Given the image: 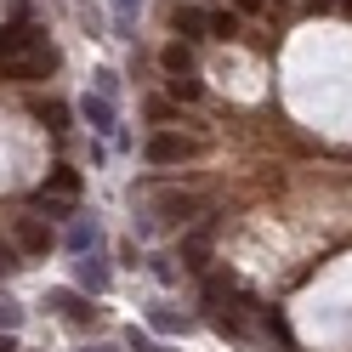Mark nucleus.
<instances>
[{
    "label": "nucleus",
    "instance_id": "4",
    "mask_svg": "<svg viewBox=\"0 0 352 352\" xmlns=\"http://www.w3.org/2000/svg\"><path fill=\"white\" fill-rule=\"evenodd\" d=\"M52 307H57L63 324H91V318H97V307L85 301L80 290H52Z\"/></svg>",
    "mask_w": 352,
    "mask_h": 352
},
{
    "label": "nucleus",
    "instance_id": "15",
    "mask_svg": "<svg viewBox=\"0 0 352 352\" xmlns=\"http://www.w3.org/2000/svg\"><path fill=\"white\" fill-rule=\"evenodd\" d=\"M148 318H153V329H165V336H176V329H188V318H176L170 307H153Z\"/></svg>",
    "mask_w": 352,
    "mask_h": 352
},
{
    "label": "nucleus",
    "instance_id": "25",
    "mask_svg": "<svg viewBox=\"0 0 352 352\" xmlns=\"http://www.w3.org/2000/svg\"><path fill=\"white\" fill-rule=\"evenodd\" d=\"M199 6H205V0H199Z\"/></svg>",
    "mask_w": 352,
    "mask_h": 352
},
{
    "label": "nucleus",
    "instance_id": "12",
    "mask_svg": "<svg viewBox=\"0 0 352 352\" xmlns=\"http://www.w3.org/2000/svg\"><path fill=\"white\" fill-rule=\"evenodd\" d=\"M69 250H80V256L97 250V222H74V228H69Z\"/></svg>",
    "mask_w": 352,
    "mask_h": 352
},
{
    "label": "nucleus",
    "instance_id": "22",
    "mask_svg": "<svg viewBox=\"0 0 352 352\" xmlns=\"http://www.w3.org/2000/svg\"><path fill=\"white\" fill-rule=\"evenodd\" d=\"M0 352H17V341H12V336H0Z\"/></svg>",
    "mask_w": 352,
    "mask_h": 352
},
{
    "label": "nucleus",
    "instance_id": "17",
    "mask_svg": "<svg viewBox=\"0 0 352 352\" xmlns=\"http://www.w3.org/2000/svg\"><path fill=\"white\" fill-rule=\"evenodd\" d=\"M17 267H23V261H17V245L0 239V273H17Z\"/></svg>",
    "mask_w": 352,
    "mask_h": 352
},
{
    "label": "nucleus",
    "instance_id": "18",
    "mask_svg": "<svg viewBox=\"0 0 352 352\" xmlns=\"http://www.w3.org/2000/svg\"><path fill=\"white\" fill-rule=\"evenodd\" d=\"M210 29H216V34H239V17H233V12H216Z\"/></svg>",
    "mask_w": 352,
    "mask_h": 352
},
{
    "label": "nucleus",
    "instance_id": "3",
    "mask_svg": "<svg viewBox=\"0 0 352 352\" xmlns=\"http://www.w3.org/2000/svg\"><path fill=\"white\" fill-rule=\"evenodd\" d=\"M46 46V34L29 29V23H6L0 29V57H17V52H40Z\"/></svg>",
    "mask_w": 352,
    "mask_h": 352
},
{
    "label": "nucleus",
    "instance_id": "6",
    "mask_svg": "<svg viewBox=\"0 0 352 352\" xmlns=\"http://www.w3.org/2000/svg\"><path fill=\"white\" fill-rule=\"evenodd\" d=\"M80 188H85V182H80L74 165H52L46 182H40V193H57V199H80Z\"/></svg>",
    "mask_w": 352,
    "mask_h": 352
},
{
    "label": "nucleus",
    "instance_id": "23",
    "mask_svg": "<svg viewBox=\"0 0 352 352\" xmlns=\"http://www.w3.org/2000/svg\"><path fill=\"white\" fill-rule=\"evenodd\" d=\"M91 352H114V346H91Z\"/></svg>",
    "mask_w": 352,
    "mask_h": 352
},
{
    "label": "nucleus",
    "instance_id": "20",
    "mask_svg": "<svg viewBox=\"0 0 352 352\" xmlns=\"http://www.w3.org/2000/svg\"><path fill=\"white\" fill-rule=\"evenodd\" d=\"M233 6H239V12H261V0H233Z\"/></svg>",
    "mask_w": 352,
    "mask_h": 352
},
{
    "label": "nucleus",
    "instance_id": "14",
    "mask_svg": "<svg viewBox=\"0 0 352 352\" xmlns=\"http://www.w3.org/2000/svg\"><path fill=\"white\" fill-rule=\"evenodd\" d=\"M40 125L63 137V131H69V108H63V102H40Z\"/></svg>",
    "mask_w": 352,
    "mask_h": 352
},
{
    "label": "nucleus",
    "instance_id": "9",
    "mask_svg": "<svg viewBox=\"0 0 352 352\" xmlns=\"http://www.w3.org/2000/svg\"><path fill=\"white\" fill-rule=\"evenodd\" d=\"M160 63H165V74H193V52L182 46V40H176V46H165Z\"/></svg>",
    "mask_w": 352,
    "mask_h": 352
},
{
    "label": "nucleus",
    "instance_id": "24",
    "mask_svg": "<svg viewBox=\"0 0 352 352\" xmlns=\"http://www.w3.org/2000/svg\"><path fill=\"white\" fill-rule=\"evenodd\" d=\"M341 6H346V12H352V0H341Z\"/></svg>",
    "mask_w": 352,
    "mask_h": 352
},
{
    "label": "nucleus",
    "instance_id": "8",
    "mask_svg": "<svg viewBox=\"0 0 352 352\" xmlns=\"http://www.w3.org/2000/svg\"><path fill=\"white\" fill-rule=\"evenodd\" d=\"M34 210L46 222H74V199H57V193H34Z\"/></svg>",
    "mask_w": 352,
    "mask_h": 352
},
{
    "label": "nucleus",
    "instance_id": "21",
    "mask_svg": "<svg viewBox=\"0 0 352 352\" xmlns=\"http://www.w3.org/2000/svg\"><path fill=\"white\" fill-rule=\"evenodd\" d=\"M329 6H341V0H313V12H329Z\"/></svg>",
    "mask_w": 352,
    "mask_h": 352
},
{
    "label": "nucleus",
    "instance_id": "16",
    "mask_svg": "<svg viewBox=\"0 0 352 352\" xmlns=\"http://www.w3.org/2000/svg\"><path fill=\"white\" fill-rule=\"evenodd\" d=\"M137 6H142V0H114V29H120V34H131V17H137Z\"/></svg>",
    "mask_w": 352,
    "mask_h": 352
},
{
    "label": "nucleus",
    "instance_id": "7",
    "mask_svg": "<svg viewBox=\"0 0 352 352\" xmlns=\"http://www.w3.org/2000/svg\"><path fill=\"white\" fill-rule=\"evenodd\" d=\"M80 114L91 120L102 137H114V97H102V91H97V97H85V102H80Z\"/></svg>",
    "mask_w": 352,
    "mask_h": 352
},
{
    "label": "nucleus",
    "instance_id": "10",
    "mask_svg": "<svg viewBox=\"0 0 352 352\" xmlns=\"http://www.w3.org/2000/svg\"><path fill=\"white\" fill-rule=\"evenodd\" d=\"M205 23H210V17H205L199 6H188V12H176V34H188V40H199V34H205Z\"/></svg>",
    "mask_w": 352,
    "mask_h": 352
},
{
    "label": "nucleus",
    "instance_id": "19",
    "mask_svg": "<svg viewBox=\"0 0 352 352\" xmlns=\"http://www.w3.org/2000/svg\"><path fill=\"white\" fill-rule=\"evenodd\" d=\"M125 346H131V352H165V346H153L148 336H137V329H131V336H125Z\"/></svg>",
    "mask_w": 352,
    "mask_h": 352
},
{
    "label": "nucleus",
    "instance_id": "11",
    "mask_svg": "<svg viewBox=\"0 0 352 352\" xmlns=\"http://www.w3.org/2000/svg\"><path fill=\"white\" fill-rule=\"evenodd\" d=\"M17 329H23V307L12 296H0V336H17Z\"/></svg>",
    "mask_w": 352,
    "mask_h": 352
},
{
    "label": "nucleus",
    "instance_id": "2",
    "mask_svg": "<svg viewBox=\"0 0 352 352\" xmlns=\"http://www.w3.org/2000/svg\"><path fill=\"white\" fill-rule=\"evenodd\" d=\"M148 165H182L188 153H193V142L188 137H170V131H160V137H148Z\"/></svg>",
    "mask_w": 352,
    "mask_h": 352
},
{
    "label": "nucleus",
    "instance_id": "5",
    "mask_svg": "<svg viewBox=\"0 0 352 352\" xmlns=\"http://www.w3.org/2000/svg\"><path fill=\"white\" fill-rule=\"evenodd\" d=\"M74 278H80V290H91V296H102V290H108V261H102L97 250H85V256L74 261Z\"/></svg>",
    "mask_w": 352,
    "mask_h": 352
},
{
    "label": "nucleus",
    "instance_id": "1",
    "mask_svg": "<svg viewBox=\"0 0 352 352\" xmlns=\"http://www.w3.org/2000/svg\"><path fill=\"white\" fill-rule=\"evenodd\" d=\"M12 245H17V256H46L52 250V228L40 222V216H17L12 222Z\"/></svg>",
    "mask_w": 352,
    "mask_h": 352
},
{
    "label": "nucleus",
    "instance_id": "13",
    "mask_svg": "<svg viewBox=\"0 0 352 352\" xmlns=\"http://www.w3.org/2000/svg\"><path fill=\"white\" fill-rule=\"evenodd\" d=\"M170 91L182 97V102H199V97H205V85H199V74H170Z\"/></svg>",
    "mask_w": 352,
    "mask_h": 352
}]
</instances>
